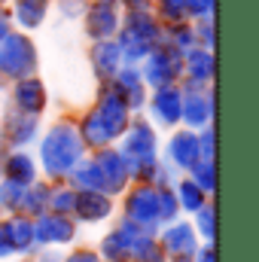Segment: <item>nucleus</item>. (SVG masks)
Segmentation results:
<instances>
[{
    "mask_svg": "<svg viewBox=\"0 0 259 262\" xmlns=\"http://www.w3.org/2000/svg\"><path fill=\"white\" fill-rule=\"evenodd\" d=\"M201 232H204L207 238H213V210H204V213H201Z\"/></svg>",
    "mask_w": 259,
    "mask_h": 262,
    "instance_id": "obj_16",
    "label": "nucleus"
},
{
    "mask_svg": "<svg viewBox=\"0 0 259 262\" xmlns=\"http://www.w3.org/2000/svg\"><path fill=\"white\" fill-rule=\"evenodd\" d=\"M174 213H177L174 198L168 195V192H162V195H159V201H156V216H162V220H174Z\"/></svg>",
    "mask_w": 259,
    "mask_h": 262,
    "instance_id": "obj_8",
    "label": "nucleus"
},
{
    "mask_svg": "<svg viewBox=\"0 0 259 262\" xmlns=\"http://www.w3.org/2000/svg\"><path fill=\"white\" fill-rule=\"evenodd\" d=\"M98 174H101V183L104 186H113V189H119L122 180H125L122 171H119V159H110V156L104 159V171H98Z\"/></svg>",
    "mask_w": 259,
    "mask_h": 262,
    "instance_id": "obj_7",
    "label": "nucleus"
},
{
    "mask_svg": "<svg viewBox=\"0 0 259 262\" xmlns=\"http://www.w3.org/2000/svg\"><path fill=\"white\" fill-rule=\"evenodd\" d=\"M174 156H177V162H192L195 159V146H192V140H186V137H180L177 140V146H174Z\"/></svg>",
    "mask_w": 259,
    "mask_h": 262,
    "instance_id": "obj_10",
    "label": "nucleus"
},
{
    "mask_svg": "<svg viewBox=\"0 0 259 262\" xmlns=\"http://www.w3.org/2000/svg\"><path fill=\"white\" fill-rule=\"evenodd\" d=\"M156 201H159V195L149 192V189H140L137 195H131V201H128L131 220L134 223H153L156 220Z\"/></svg>",
    "mask_w": 259,
    "mask_h": 262,
    "instance_id": "obj_3",
    "label": "nucleus"
},
{
    "mask_svg": "<svg viewBox=\"0 0 259 262\" xmlns=\"http://www.w3.org/2000/svg\"><path fill=\"white\" fill-rule=\"evenodd\" d=\"M9 226V241H12V250H28L31 241H34V226L28 220H12L6 223Z\"/></svg>",
    "mask_w": 259,
    "mask_h": 262,
    "instance_id": "obj_6",
    "label": "nucleus"
},
{
    "mask_svg": "<svg viewBox=\"0 0 259 262\" xmlns=\"http://www.w3.org/2000/svg\"><path fill=\"white\" fill-rule=\"evenodd\" d=\"M67 262H95V256H92V253H73Z\"/></svg>",
    "mask_w": 259,
    "mask_h": 262,
    "instance_id": "obj_19",
    "label": "nucleus"
},
{
    "mask_svg": "<svg viewBox=\"0 0 259 262\" xmlns=\"http://www.w3.org/2000/svg\"><path fill=\"white\" fill-rule=\"evenodd\" d=\"M162 241H165V247H168L171 253H180V256H183V253H192V250H195L192 229H186V226H174V229H171Z\"/></svg>",
    "mask_w": 259,
    "mask_h": 262,
    "instance_id": "obj_5",
    "label": "nucleus"
},
{
    "mask_svg": "<svg viewBox=\"0 0 259 262\" xmlns=\"http://www.w3.org/2000/svg\"><path fill=\"white\" fill-rule=\"evenodd\" d=\"M76 210L82 220H104L110 213V201L98 192H82V198L76 201Z\"/></svg>",
    "mask_w": 259,
    "mask_h": 262,
    "instance_id": "obj_4",
    "label": "nucleus"
},
{
    "mask_svg": "<svg viewBox=\"0 0 259 262\" xmlns=\"http://www.w3.org/2000/svg\"><path fill=\"white\" fill-rule=\"evenodd\" d=\"M73 229L64 216H43L37 226H34V238L46 241V244H61V241H70Z\"/></svg>",
    "mask_w": 259,
    "mask_h": 262,
    "instance_id": "obj_2",
    "label": "nucleus"
},
{
    "mask_svg": "<svg viewBox=\"0 0 259 262\" xmlns=\"http://www.w3.org/2000/svg\"><path fill=\"white\" fill-rule=\"evenodd\" d=\"M55 207H58V210H70V207H73V198L70 195H55Z\"/></svg>",
    "mask_w": 259,
    "mask_h": 262,
    "instance_id": "obj_17",
    "label": "nucleus"
},
{
    "mask_svg": "<svg viewBox=\"0 0 259 262\" xmlns=\"http://www.w3.org/2000/svg\"><path fill=\"white\" fill-rule=\"evenodd\" d=\"M201 262H213V250H204L201 253Z\"/></svg>",
    "mask_w": 259,
    "mask_h": 262,
    "instance_id": "obj_20",
    "label": "nucleus"
},
{
    "mask_svg": "<svg viewBox=\"0 0 259 262\" xmlns=\"http://www.w3.org/2000/svg\"><path fill=\"white\" fill-rule=\"evenodd\" d=\"M104 253H107L110 259H116V256H125V244H122L119 232H116V235H110V238L104 241Z\"/></svg>",
    "mask_w": 259,
    "mask_h": 262,
    "instance_id": "obj_11",
    "label": "nucleus"
},
{
    "mask_svg": "<svg viewBox=\"0 0 259 262\" xmlns=\"http://www.w3.org/2000/svg\"><path fill=\"white\" fill-rule=\"evenodd\" d=\"M9 171H12V180H18V183H21V180H31V174H34L28 159H12V162H9Z\"/></svg>",
    "mask_w": 259,
    "mask_h": 262,
    "instance_id": "obj_9",
    "label": "nucleus"
},
{
    "mask_svg": "<svg viewBox=\"0 0 259 262\" xmlns=\"http://www.w3.org/2000/svg\"><path fill=\"white\" fill-rule=\"evenodd\" d=\"M76 152H79L76 140H73L70 134H61V131H58V134H52V137H49V143H46V149H43L49 171H67V168L73 165Z\"/></svg>",
    "mask_w": 259,
    "mask_h": 262,
    "instance_id": "obj_1",
    "label": "nucleus"
},
{
    "mask_svg": "<svg viewBox=\"0 0 259 262\" xmlns=\"http://www.w3.org/2000/svg\"><path fill=\"white\" fill-rule=\"evenodd\" d=\"M180 192H183V195H180V201H183L189 210H198V207H201V192H198L195 186H183Z\"/></svg>",
    "mask_w": 259,
    "mask_h": 262,
    "instance_id": "obj_12",
    "label": "nucleus"
},
{
    "mask_svg": "<svg viewBox=\"0 0 259 262\" xmlns=\"http://www.w3.org/2000/svg\"><path fill=\"white\" fill-rule=\"evenodd\" d=\"M79 183H85V186H92V189H101L104 183H101V174H98V168H92V171H82L79 174Z\"/></svg>",
    "mask_w": 259,
    "mask_h": 262,
    "instance_id": "obj_13",
    "label": "nucleus"
},
{
    "mask_svg": "<svg viewBox=\"0 0 259 262\" xmlns=\"http://www.w3.org/2000/svg\"><path fill=\"white\" fill-rule=\"evenodd\" d=\"M12 253V241H9V226H0V256Z\"/></svg>",
    "mask_w": 259,
    "mask_h": 262,
    "instance_id": "obj_15",
    "label": "nucleus"
},
{
    "mask_svg": "<svg viewBox=\"0 0 259 262\" xmlns=\"http://www.w3.org/2000/svg\"><path fill=\"white\" fill-rule=\"evenodd\" d=\"M159 110H165L168 116H174V101H171V98H165V101H159Z\"/></svg>",
    "mask_w": 259,
    "mask_h": 262,
    "instance_id": "obj_18",
    "label": "nucleus"
},
{
    "mask_svg": "<svg viewBox=\"0 0 259 262\" xmlns=\"http://www.w3.org/2000/svg\"><path fill=\"white\" fill-rule=\"evenodd\" d=\"M3 198H6V204H18L21 201V186L12 180V183H6L3 186Z\"/></svg>",
    "mask_w": 259,
    "mask_h": 262,
    "instance_id": "obj_14",
    "label": "nucleus"
}]
</instances>
